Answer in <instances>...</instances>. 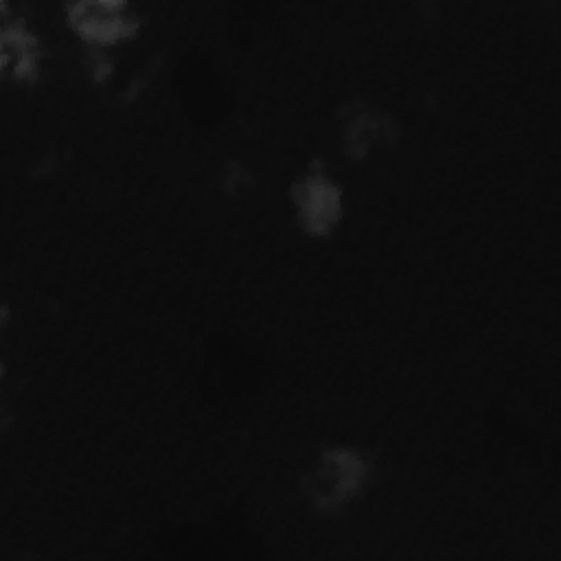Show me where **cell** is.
Listing matches in <instances>:
<instances>
[{
    "label": "cell",
    "instance_id": "obj_1",
    "mask_svg": "<svg viewBox=\"0 0 561 561\" xmlns=\"http://www.w3.org/2000/svg\"><path fill=\"white\" fill-rule=\"evenodd\" d=\"M373 462L355 447H324L300 471L296 493L313 513L337 515L373 482Z\"/></svg>",
    "mask_w": 561,
    "mask_h": 561
},
{
    "label": "cell",
    "instance_id": "obj_2",
    "mask_svg": "<svg viewBox=\"0 0 561 561\" xmlns=\"http://www.w3.org/2000/svg\"><path fill=\"white\" fill-rule=\"evenodd\" d=\"M66 26L90 48H110L131 37L142 18L129 4L116 0L70 2L64 13Z\"/></svg>",
    "mask_w": 561,
    "mask_h": 561
},
{
    "label": "cell",
    "instance_id": "obj_3",
    "mask_svg": "<svg viewBox=\"0 0 561 561\" xmlns=\"http://www.w3.org/2000/svg\"><path fill=\"white\" fill-rule=\"evenodd\" d=\"M289 202L300 230L320 237L331 232L344 215L342 188L320 171L302 173L289 188Z\"/></svg>",
    "mask_w": 561,
    "mask_h": 561
}]
</instances>
